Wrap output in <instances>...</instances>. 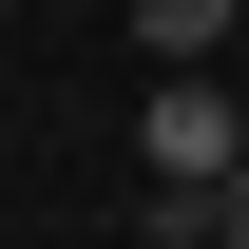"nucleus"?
Masks as SVG:
<instances>
[{
	"label": "nucleus",
	"instance_id": "nucleus-1",
	"mask_svg": "<svg viewBox=\"0 0 249 249\" xmlns=\"http://www.w3.org/2000/svg\"><path fill=\"white\" fill-rule=\"evenodd\" d=\"M134 173H154L173 211H211V192L249 173V115H230V77H154V115H134Z\"/></svg>",
	"mask_w": 249,
	"mask_h": 249
},
{
	"label": "nucleus",
	"instance_id": "nucleus-2",
	"mask_svg": "<svg viewBox=\"0 0 249 249\" xmlns=\"http://www.w3.org/2000/svg\"><path fill=\"white\" fill-rule=\"evenodd\" d=\"M230 38H249V0H134V58H173V77H230Z\"/></svg>",
	"mask_w": 249,
	"mask_h": 249
},
{
	"label": "nucleus",
	"instance_id": "nucleus-3",
	"mask_svg": "<svg viewBox=\"0 0 249 249\" xmlns=\"http://www.w3.org/2000/svg\"><path fill=\"white\" fill-rule=\"evenodd\" d=\"M211 249H249V173H230V192H211Z\"/></svg>",
	"mask_w": 249,
	"mask_h": 249
}]
</instances>
